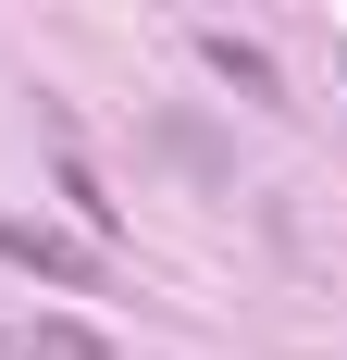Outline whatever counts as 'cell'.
<instances>
[{
  "label": "cell",
  "mask_w": 347,
  "mask_h": 360,
  "mask_svg": "<svg viewBox=\"0 0 347 360\" xmlns=\"http://www.w3.org/2000/svg\"><path fill=\"white\" fill-rule=\"evenodd\" d=\"M199 63L236 87V100H285V75H273V50H248V37H199Z\"/></svg>",
  "instance_id": "1"
},
{
  "label": "cell",
  "mask_w": 347,
  "mask_h": 360,
  "mask_svg": "<svg viewBox=\"0 0 347 360\" xmlns=\"http://www.w3.org/2000/svg\"><path fill=\"white\" fill-rule=\"evenodd\" d=\"M0 261H37V274H63V286H87V274H100L87 249H63V236H37V224H0Z\"/></svg>",
  "instance_id": "2"
},
{
  "label": "cell",
  "mask_w": 347,
  "mask_h": 360,
  "mask_svg": "<svg viewBox=\"0 0 347 360\" xmlns=\"http://www.w3.org/2000/svg\"><path fill=\"white\" fill-rule=\"evenodd\" d=\"M0 360H13V335H0Z\"/></svg>",
  "instance_id": "3"
}]
</instances>
